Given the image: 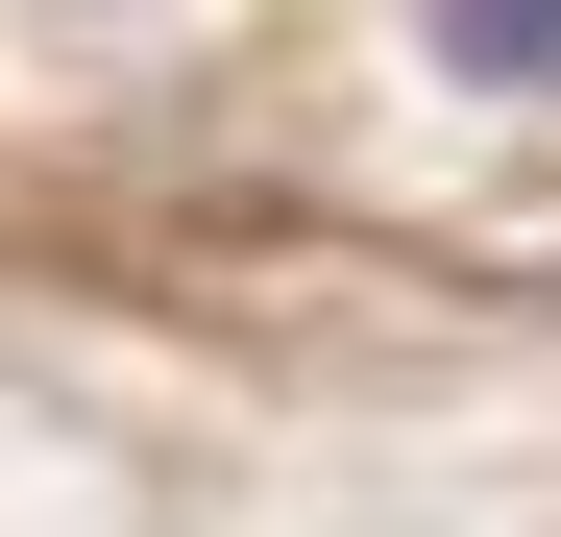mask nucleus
Returning <instances> with one entry per match:
<instances>
[{
  "mask_svg": "<svg viewBox=\"0 0 561 537\" xmlns=\"http://www.w3.org/2000/svg\"><path fill=\"white\" fill-rule=\"evenodd\" d=\"M439 73H561V0H439Z\"/></svg>",
  "mask_w": 561,
  "mask_h": 537,
  "instance_id": "f257e3e1",
  "label": "nucleus"
}]
</instances>
